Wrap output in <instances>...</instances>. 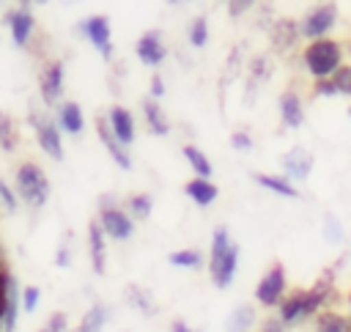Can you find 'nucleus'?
Returning a JSON list of instances; mask_svg holds the SVG:
<instances>
[{
  "instance_id": "obj_5",
  "label": "nucleus",
  "mask_w": 351,
  "mask_h": 332,
  "mask_svg": "<svg viewBox=\"0 0 351 332\" xmlns=\"http://www.w3.org/2000/svg\"><path fill=\"white\" fill-rule=\"evenodd\" d=\"M337 22V8L332 3H318L313 5L304 16H302V25H299V36L310 38V41H318V38H326V33L335 27Z\"/></svg>"
},
{
  "instance_id": "obj_35",
  "label": "nucleus",
  "mask_w": 351,
  "mask_h": 332,
  "mask_svg": "<svg viewBox=\"0 0 351 332\" xmlns=\"http://www.w3.org/2000/svg\"><path fill=\"white\" fill-rule=\"evenodd\" d=\"M38 332H69V318H66L63 313H52V316L47 318L44 329H38Z\"/></svg>"
},
{
  "instance_id": "obj_19",
  "label": "nucleus",
  "mask_w": 351,
  "mask_h": 332,
  "mask_svg": "<svg viewBox=\"0 0 351 332\" xmlns=\"http://www.w3.org/2000/svg\"><path fill=\"white\" fill-rule=\"evenodd\" d=\"M184 192H186V198H192L197 206H208V203H214L217 195H219V189H217V184H214L211 178H192V181H186Z\"/></svg>"
},
{
  "instance_id": "obj_22",
  "label": "nucleus",
  "mask_w": 351,
  "mask_h": 332,
  "mask_svg": "<svg viewBox=\"0 0 351 332\" xmlns=\"http://www.w3.org/2000/svg\"><path fill=\"white\" fill-rule=\"evenodd\" d=\"M255 181H258L263 189L274 192V195H282V198H299V189H296V187H291V181H288V178H282V176L255 173Z\"/></svg>"
},
{
  "instance_id": "obj_36",
  "label": "nucleus",
  "mask_w": 351,
  "mask_h": 332,
  "mask_svg": "<svg viewBox=\"0 0 351 332\" xmlns=\"http://www.w3.org/2000/svg\"><path fill=\"white\" fill-rule=\"evenodd\" d=\"M230 145H233L236 151H250V148H252V134H247V132H233V134H230Z\"/></svg>"
},
{
  "instance_id": "obj_39",
  "label": "nucleus",
  "mask_w": 351,
  "mask_h": 332,
  "mask_svg": "<svg viewBox=\"0 0 351 332\" xmlns=\"http://www.w3.org/2000/svg\"><path fill=\"white\" fill-rule=\"evenodd\" d=\"M148 93H151V99H162V96H165V82H162V74H154V77H151Z\"/></svg>"
},
{
  "instance_id": "obj_20",
  "label": "nucleus",
  "mask_w": 351,
  "mask_h": 332,
  "mask_svg": "<svg viewBox=\"0 0 351 332\" xmlns=\"http://www.w3.org/2000/svg\"><path fill=\"white\" fill-rule=\"evenodd\" d=\"M143 115H145V123H148V132L151 134H167L170 132V123H167V118H165V110L159 107V102L156 99H145L143 102Z\"/></svg>"
},
{
  "instance_id": "obj_48",
  "label": "nucleus",
  "mask_w": 351,
  "mask_h": 332,
  "mask_svg": "<svg viewBox=\"0 0 351 332\" xmlns=\"http://www.w3.org/2000/svg\"><path fill=\"white\" fill-rule=\"evenodd\" d=\"M77 332H82V329H77Z\"/></svg>"
},
{
  "instance_id": "obj_27",
  "label": "nucleus",
  "mask_w": 351,
  "mask_h": 332,
  "mask_svg": "<svg viewBox=\"0 0 351 332\" xmlns=\"http://www.w3.org/2000/svg\"><path fill=\"white\" fill-rule=\"evenodd\" d=\"M104 321H107V310H104L101 305H93V307H90V310L82 316L80 329H82V332H101Z\"/></svg>"
},
{
  "instance_id": "obj_43",
  "label": "nucleus",
  "mask_w": 351,
  "mask_h": 332,
  "mask_svg": "<svg viewBox=\"0 0 351 332\" xmlns=\"http://www.w3.org/2000/svg\"><path fill=\"white\" fill-rule=\"evenodd\" d=\"M55 263H58V266H69V250H66V247H60V250H58Z\"/></svg>"
},
{
  "instance_id": "obj_45",
  "label": "nucleus",
  "mask_w": 351,
  "mask_h": 332,
  "mask_svg": "<svg viewBox=\"0 0 351 332\" xmlns=\"http://www.w3.org/2000/svg\"><path fill=\"white\" fill-rule=\"evenodd\" d=\"M348 115H351V107H348Z\"/></svg>"
},
{
  "instance_id": "obj_29",
  "label": "nucleus",
  "mask_w": 351,
  "mask_h": 332,
  "mask_svg": "<svg viewBox=\"0 0 351 332\" xmlns=\"http://www.w3.org/2000/svg\"><path fill=\"white\" fill-rule=\"evenodd\" d=\"M126 296H129V305H134L137 310L143 313H154V302H151V294L140 285H129L126 288Z\"/></svg>"
},
{
  "instance_id": "obj_46",
  "label": "nucleus",
  "mask_w": 351,
  "mask_h": 332,
  "mask_svg": "<svg viewBox=\"0 0 351 332\" xmlns=\"http://www.w3.org/2000/svg\"><path fill=\"white\" fill-rule=\"evenodd\" d=\"M348 49H351V41H348Z\"/></svg>"
},
{
  "instance_id": "obj_14",
  "label": "nucleus",
  "mask_w": 351,
  "mask_h": 332,
  "mask_svg": "<svg viewBox=\"0 0 351 332\" xmlns=\"http://www.w3.org/2000/svg\"><path fill=\"white\" fill-rule=\"evenodd\" d=\"M8 27H11V38L16 47H25L36 30V19L30 14V8H16L8 14Z\"/></svg>"
},
{
  "instance_id": "obj_7",
  "label": "nucleus",
  "mask_w": 351,
  "mask_h": 332,
  "mask_svg": "<svg viewBox=\"0 0 351 332\" xmlns=\"http://www.w3.org/2000/svg\"><path fill=\"white\" fill-rule=\"evenodd\" d=\"M285 266L282 263H274L263 277H261V283H258V288H255V299H258V305H263V307H274V305H280L282 302V294H285Z\"/></svg>"
},
{
  "instance_id": "obj_6",
  "label": "nucleus",
  "mask_w": 351,
  "mask_h": 332,
  "mask_svg": "<svg viewBox=\"0 0 351 332\" xmlns=\"http://www.w3.org/2000/svg\"><path fill=\"white\" fill-rule=\"evenodd\" d=\"M30 126L36 129V140H38L41 151H44L47 156H52L55 162H60V159H63V140H60V126H58L52 118L41 115L38 110H30Z\"/></svg>"
},
{
  "instance_id": "obj_21",
  "label": "nucleus",
  "mask_w": 351,
  "mask_h": 332,
  "mask_svg": "<svg viewBox=\"0 0 351 332\" xmlns=\"http://www.w3.org/2000/svg\"><path fill=\"white\" fill-rule=\"evenodd\" d=\"M315 332H351V318L335 310H324L315 318Z\"/></svg>"
},
{
  "instance_id": "obj_37",
  "label": "nucleus",
  "mask_w": 351,
  "mask_h": 332,
  "mask_svg": "<svg viewBox=\"0 0 351 332\" xmlns=\"http://www.w3.org/2000/svg\"><path fill=\"white\" fill-rule=\"evenodd\" d=\"M8 283H11V274L5 269H0V321H3V313H5V299H8Z\"/></svg>"
},
{
  "instance_id": "obj_11",
  "label": "nucleus",
  "mask_w": 351,
  "mask_h": 332,
  "mask_svg": "<svg viewBox=\"0 0 351 332\" xmlns=\"http://www.w3.org/2000/svg\"><path fill=\"white\" fill-rule=\"evenodd\" d=\"M134 52H137V58H140L145 66H159V63L165 60V55H167L159 30H148V33H143V36L137 38Z\"/></svg>"
},
{
  "instance_id": "obj_31",
  "label": "nucleus",
  "mask_w": 351,
  "mask_h": 332,
  "mask_svg": "<svg viewBox=\"0 0 351 332\" xmlns=\"http://www.w3.org/2000/svg\"><path fill=\"white\" fill-rule=\"evenodd\" d=\"M151 195H145V192H140V195H132L129 198V211L137 217V220H145L148 214H151Z\"/></svg>"
},
{
  "instance_id": "obj_15",
  "label": "nucleus",
  "mask_w": 351,
  "mask_h": 332,
  "mask_svg": "<svg viewBox=\"0 0 351 332\" xmlns=\"http://www.w3.org/2000/svg\"><path fill=\"white\" fill-rule=\"evenodd\" d=\"M96 132H99V137H101L104 148L110 151V156L115 159V165H118V167H123V170H129V167H132V156H129V154H126V148L115 140V134H112V129H110V121H107V118H96Z\"/></svg>"
},
{
  "instance_id": "obj_10",
  "label": "nucleus",
  "mask_w": 351,
  "mask_h": 332,
  "mask_svg": "<svg viewBox=\"0 0 351 332\" xmlns=\"http://www.w3.org/2000/svg\"><path fill=\"white\" fill-rule=\"evenodd\" d=\"M38 88H41L44 104H55V102L60 99V93H63V63H60V60H49V63L41 69Z\"/></svg>"
},
{
  "instance_id": "obj_47",
  "label": "nucleus",
  "mask_w": 351,
  "mask_h": 332,
  "mask_svg": "<svg viewBox=\"0 0 351 332\" xmlns=\"http://www.w3.org/2000/svg\"><path fill=\"white\" fill-rule=\"evenodd\" d=\"M348 302H351V296H348Z\"/></svg>"
},
{
  "instance_id": "obj_13",
  "label": "nucleus",
  "mask_w": 351,
  "mask_h": 332,
  "mask_svg": "<svg viewBox=\"0 0 351 332\" xmlns=\"http://www.w3.org/2000/svg\"><path fill=\"white\" fill-rule=\"evenodd\" d=\"M282 170H285L288 178L304 181V178L310 176V170H313V156H310V151L302 148V145H293V148L282 156Z\"/></svg>"
},
{
  "instance_id": "obj_26",
  "label": "nucleus",
  "mask_w": 351,
  "mask_h": 332,
  "mask_svg": "<svg viewBox=\"0 0 351 332\" xmlns=\"http://www.w3.org/2000/svg\"><path fill=\"white\" fill-rule=\"evenodd\" d=\"M16 126H14V118L8 112L0 110V148L3 151H14L16 148Z\"/></svg>"
},
{
  "instance_id": "obj_34",
  "label": "nucleus",
  "mask_w": 351,
  "mask_h": 332,
  "mask_svg": "<svg viewBox=\"0 0 351 332\" xmlns=\"http://www.w3.org/2000/svg\"><path fill=\"white\" fill-rule=\"evenodd\" d=\"M0 203L8 209V211H16V206H19V195L0 178Z\"/></svg>"
},
{
  "instance_id": "obj_23",
  "label": "nucleus",
  "mask_w": 351,
  "mask_h": 332,
  "mask_svg": "<svg viewBox=\"0 0 351 332\" xmlns=\"http://www.w3.org/2000/svg\"><path fill=\"white\" fill-rule=\"evenodd\" d=\"M258 316H255V307L250 305H239L230 316H228V332H250L255 327Z\"/></svg>"
},
{
  "instance_id": "obj_2",
  "label": "nucleus",
  "mask_w": 351,
  "mask_h": 332,
  "mask_svg": "<svg viewBox=\"0 0 351 332\" xmlns=\"http://www.w3.org/2000/svg\"><path fill=\"white\" fill-rule=\"evenodd\" d=\"M326 299H329L326 283H315V285L307 288V291H293L291 296H285V299L280 302V321H282L285 327L299 324V321L315 316V313L326 305Z\"/></svg>"
},
{
  "instance_id": "obj_40",
  "label": "nucleus",
  "mask_w": 351,
  "mask_h": 332,
  "mask_svg": "<svg viewBox=\"0 0 351 332\" xmlns=\"http://www.w3.org/2000/svg\"><path fill=\"white\" fill-rule=\"evenodd\" d=\"M315 93H321V96H335L337 91H335V82H332V80H315Z\"/></svg>"
},
{
  "instance_id": "obj_41",
  "label": "nucleus",
  "mask_w": 351,
  "mask_h": 332,
  "mask_svg": "<svg viewBox=\"0 0 351 332\" xmlns=\"http://www.w3.org/2000/svg\"><path fill=\"white\" fill-rule=\"evenodd\" d=\"M261 332H288V327L280 318H266L263 327H261Z\"/></svg>"
},
{
  "instance_id": "obj_25",
  "label": "nucleus",
  "mask_w": 351,
  "mask_h": 332,
  "mask_svg": "<svg viewBox=\"0 0 351 332\" xmlns=\"http://www.w3.org/2000/svg\"><path fill=\"white\" fill-rule=\"evenodd\" d=\"M184 156H186L189 167L197 173V178H211L214 165L208 162V156H206V154H203L197 145H184Z\"/></svg>"
},
{
  "instance_id": "obj_42",
  "label": "nucleus",
  "mask_w": 351,
  "mask_h": 332,
  "mask_svg": "<svg viewBox=\"0 0 351 332\" xmlns=\"http://www.w3.org/2000/svg\"><path fill=\"white\" fill-rule=\"evenodd\" d=\"M250 8H252V3H250V0H241V3H228V11H230L233 16H239V14L250 11Z\"/></svg>"
},
{
  "instance_id": "obj_28",
  "label": "nucleus",
  "mask_w": 351,
  "mask_h": 332,
  "mask_svg": "<svg viewBox=\"0 0 351 332\" xmlns=\"http://www.w3.org/2000/svg\"><path fill=\"white\" fill-rule=\"evenodd\" d=\"M170 263L181 266V269H197L203 263V255H200V250H176V252H170Z\"/></svg>"
},
{
  "instance_id": "obj_32",
  "label": "nucleus",
  "mask_w": 351,
  "mask_h": 332,
  "mask_svg": "<svg viewBox=\"0 0 351 332\" xmlns=\"http://www.w3.org/2000/svg\"><path fill=\"white\" fill-rule=\"evenodd\" d=\"M329 80L335 82V91H337V93L351 96V66H346V63H343V66H340Z\"/></svg>"
},
{
  "instance_id": "obj_33",
  "label": "nucleus",
  "mask_w": 351,
  "mask_h": 332,
  "mask_svg": "<svg viewBox=\"0 0 351 332\" xmlns=\"http://www.w3.org/2000/svg\"><path fill=\"white\" fill-rule=\"evenodd\" d=\"M38 296H41V291H38L36 285H25V288H22V310L33 313V310L38 307Z\"/></svg>"
},
{
  "instance_id": "obj_8",
  "label": "nucleus",
  "mask_w": 351,
  "mask_h": 332,
  "mask_svg": "<svg viewBox=\"0 0 351 332\" xmlns=\"http://www.w3.org/2000/svg\"><path fill=\"white\" fill-rule=\"evenodd\" d=\"M99 225H101L104 236H110L115 241H126L134 233V222L121 206H104L99 211Z\"/></svg>"
},
{
  "instance_id": "obj_4",
  "label": "nucleus",
  "mask_w": 351,
  "mask_h": 332,
  "mask_svg": "<svg viewBox=\"0 0 351 332\" xmlns=\"http://www.w3.org/2000/svg\"><path fill=\"white\" fill-rule=\"evenodd\" d=\"M16 195L27 206H33V209L47 203V198H49V178H47V173L36 162H22L16 167Z\"/></svg>"
},
{
  "instance_id": "obj_9",
  "label": "nucleus",
  "mask_w": 351,
  "mask_h": 332,
  "mask_svg": "<svg viewBox=\"0 0 351 332\" xmlns=\"http://www.w3.org/2000/svg\"><path fill=\"white\" fill-rule=\"evenodd\" d=\"M80 30L85 33V38L101 52V58H112V36H110V19L107 16H101V14H93V16H88L82 25H80Z\"/></svg>"
},
{
  "instance_id": "obj_18",
  "label": "nucleus",
  "mask_w": 351,
  "mask_h": 332,
  "mask_svg": "<svg viewBox=\"0 0 351 332\" xmlns=\"http://www.w3.org/2000/svg\"><path fill=\"white\" fill-rule=\"evenodd\" d=\"M58 126L69 134H80L85 129V118H82V107L77 102H60L58 107Z\"/></svg>"
},
{
  "instance_id": "obj_16",
  "label": "nucleus",
  "mask_w": 351,
  "mask_h": 332,
  "mask_svg": "<svg viewBox=\"0 0 351 332\" xmlns=\"http://www.w3.org/2000/svg\"><path fill=\"white\" fill-rule=\"evenodd\" d=\"M88 250H90V266L96 274H104V258H107V247H104V230L99 225V220H93L88 225Z\"/></svg>"
},
{
  "instance_id": "obj_3",
  "label": "nucleus",
  "mask_w": 351,
  "mask_h": 332,
  "mask_svg": "<svg viewBox=\"0 0 351 332\" xmlns=\"http://www.w3.org/2000/svg\"><path fill=\"white\" fill-rule=\"evenodd\" d=\"M302 60H304V69L310 71V77L329 80L343 66V47L332 38H318V41L307 44Z\"/></svg>"
},
{
  "instance_id": "obj_17",
  "label": "nucleus",
  "mask_w": 351,
  "mask_h": 332,
  "mask_svg": "<svg viewBox=\"0 0 351 332\" xmlns=\"http://www.w3.org/2000/svg\"><path fill=\"white\" fill-rule=\"evenodd\" d=\"M280 115H282V123H285L288 129H299V126H302V121H304V107H302L299 93L285 91V93L280 96Z\"/></svg>"
},
{
  "instance_id": "obj_38",
  "label": "nucleus",
  "mask_w": 351,
  "mask_h": 332,
  "mask_svg": "<svg viewBox=\"0 0 351 332\" xmlns=\"http://www.w3.org/2000/svg\"><path fill=\"white\" fill-rule=\"evenodd\" d=\"M326 239H329V241H340V239H343V225H340L332 214L326 217Z\"/></svg>"
},
{
  "instance_id": "obj_1",
  "label": "nucleus",
  "mask_w": 351,
  "mask_h": 332,
  "mask_svg": "<svg viewBox=\"0 0 351 332\" xmlns=\"http://www.w3.org/2000/svg\"><path fill=\"white\" fill-rule=\"evenodd\" d=\"M239 266V244L228 236V228H217L211 236V252H208V274L217 288H228L236 277Z\"/></svg>"
},
{
  "instance_id": "obj_24",
  "label": "nucleus",
  "mask_w": 351,
  "mask_h": 332,
  "mask_svg": "<svg viewBox=\"0 0 351 332\" xmlns=\"http://www.w3.org/2000/svg\"><path fill=\"white\" fill-rule=\"evenodd\" d=\"M271 41L277 49H291V44L296 41V22L293 19H277L271 27Z\"/></svg>"
},
{
  "instance_id": "obj_44",
  "label": "nucleus",
  "mask_w": 351,
  "mask_h": 332,
  "mask_svg": "<svg viewBox=\"0 0 351 332\" xmlns=\"http://www.w3.org/2000/svg\"><path fill=\"white\" fill-rule=\"evenodd\" d=\"M173 332H195V329H192V327H186V321L176 318V321H173Z\"/></svg>"
},
{
  "instance_id": "obj_30",
  "label": "nucleus",
  "mask_w": 351,
  "mask_h": 332,
  "mask_svg": "<svg viewBox=\"0 0 351 332\" xmlns=\"http://www.w3.org/2000/svg\"><path fill=\"white\" fill-rule=\"evenodd\" d=\"M206 41H208V19L206 16H197L189 25V44L200 49V47H206Z\"/></svg>"
},
{
  "instance_id": "obj_12",
  "label": "nucleus",
  "mask_w": 351,
  "mask_h": 332,
  "mask_svg": "<svg viewBox=\"0 0 351 332\" xmlns=\"http://www.w3.org/2000/svg\"><path fill=\"white\" fill-rule=\"evenodd\" d=\"M107 121H110V129H112L115 140H118L123 148L132 145V140H134V118H132V112H129L126 107H121V104H112Z\"/></svg>"
}]
</instances>
